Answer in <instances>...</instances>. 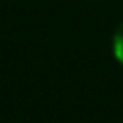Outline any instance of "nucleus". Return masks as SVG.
Listing matches in <instances>:
<instances>
[{
	"mask_svg": "<svg viewBox=\"0 0 123 123\" xmlns=\"http://www.w3.org/2000/svg\"><path fill=\"white\" fill-rule=\"evenodd\" d=\"M112 56L117 63L123 65V22L117 26V30L112 35Z\"/></svg>",
	"mask_w": 123,
	"mask_h": 123,
	"instance_id": "f257e3e1",
	"label": "nucleus"
}]
</instances>
